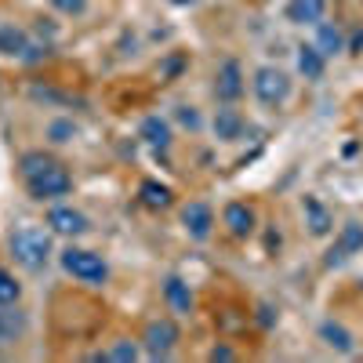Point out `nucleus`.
Returning a JSON list of instances; mask_svg holds the SVG:
<instances>
[{"label": "nucleus", "instance_id": "1", "mask_svg": "<svg viewBox=\"0 0 363 363\" xmlns=\"http://www.w3.org/2000/svg\"><path fill=\"white\" fill-rule=\"evenodd\" d=\"M18 178H22L26 193L33 196L37 203L62 200V196H69V189H73L69 167L58 160V157L44 153V149H29V153L18 157Z\"/></svg>", "mask_w": 363, "mask_h": 363}, {"label": "nucleus", "instance_id": "2", "mask_svg": "<svg viewBox=\"0 0 363 363\" xmlns=\"http://www.w3.org/2000/svg\"><path fill=\"white\" fill-rule=\"evenodd\" d=\"M51 236H55L51 229H40V225H22V229H15V233L8 236V251H11V258H15L22 269L40 272V269L51 262V255H55Z\"/></svg>", "mask_w": 363, "mask_h": 363}, {"label": "nucleus", "instance_id": "3", "mask_svg": "<svg viewBox=\"0 0 363 363\" xmlns=\"http://www.w3.org/2000/svg\"><path fill=\"white\" fill-rule=\"evenodd\" d=\"M58 265H62L66 277H73L77 284H87V287H106V280H109V262L87 247L69 244L66 251H58Z\"/></svg>", "mask_w": 363, "mask_h": 363}, {"label": "nucleus", "instance_id": "4", "mask_svg": "<svg viewBox=\"0 0 363 363\" xmlns=\"http://www.w3.org/2000/svg\"><path fill=\"white\" fill-rule=\"evenodd\" d=\"M251 91L265 109H280L291 99V77L280 66H258L251 77Z\"/></svg>", "mask_w": 363, "mask_h": 363}, {"label": "nucleus", "instance_id": "5", "mask_svg": "<svg viewBox=\"0 0 363 363\" xmlns=\"http://www.w3.org/2000/svg\"><path fill=\"white\" fill-rule=\"evenodd\" d=\"M182 342V330L171 316H160V320H149L145 330H142V352L149 359H167Z\"/></svg>", "mask_w": 363, "mask_h": 363}, {"label": "nucleus", "instance_id": "6", "mask_svg": "<svg viewBox=\"0 0 363 363\" xmlns=\"http://www.w3.org/2000/svg\"><path fill=\"white\" fill-rule=\"evenodd\" d=\"M363 251V225L359 222H345L342 229H338V236H335V244L327 247V255H323V265L327 269H338V265H345L352 255H359Z\"/></svg>", "mask_w": 363, "mask_h": 363}, {"label": "nucleus", "instance_id": "7", "mask_svg": "<svg viewBox=\"0 0 363 363\" xmlns=\"http://www.w3.org/2000/svg\"><path fill=\"white\" fill-rule=\"evenodd\" d=\"M244 91H247L244 66H240L236 58H225V62L218 66V73H215V95H218V102L233 106V102L244 99Z\"/></svg>", "mask_w": 363, "mask_h": 363}, {"label": "nucleus", "instance_id": "8", "mask_svg": "<svg viewBox=\"0 0 363 363\" xmlns=\"http://www.w3.org/2000/svg\"><path fill=\"white\" fill-rule=\"evenodd\" d=\"M222 225L233 240H247L258 229V215H255V207L247 200H229L222 207Z\"/></svg>", "mask_w": 363, "mask_h": 363}, {"label": "nucleus", "instance_id": "9", "mask_svg": "<svg viewBox=\"0 0 363 363\" xmlns=\"http://www.w3.org/2000/svg\"><path fill=\"white\" fill-rule=\"evenodd\" d=\"M44 225H48L55 236H66V240H77V236L91 233L87 215H84V211H77V207H51L48 218H44Z\"/></svg>", "mask_w": 363, "mask_h": 363}, {"label": "nucleus", "instance_id": "10", "mask_svg": "<svg viewBox=\"0 0 363 363\" xmlns=\"http://www.w3.org/2000/svg\"><path fill=\"white\" fill-rule=\"evenodd\" d=\"M182 229H186L193 240H203L215 233V211H211V203H203V200H189L186 207H182Z\"/></svg>", "mask_w": 363, "mask_h": 363}, {"label": "nucleus", "instance_id": "11", "mask_svg": "<svg viewBox=\"0 0 363 363\" xmlns=\"http://www.w3.org/2000/svg\"><path fill=\"white\" fill-rule=\"evenodd\" d=\"M301 218H306V229H309V236H316V240H323V236H330L335 233V215H330V207L320 200V196H301Z\"/></svg>", "mask_w": 363, "mask_h": 363}, {"label": "nucleus", "instance_id": "12", "mask_svg": "<svg viewBox=\"0 0 363 363\" xmlns=\"http://www.w3.org/2000/svg\"><path fill=\"white\" fill-rule=\"evenodd\" d=\"M138 138L153 149V153H167V149L174 145V128H171V120L153 113V116H145L138 124Z\"/></svg>", "mask_w": 363, "mask_h": 363}, {"label": "nucleus", "instance_id": "13", "mask_svg": "<svg viewBox=\"0 0 363 363\" xmlns=\"http://www.w3.org/2000/svg\"><path fill=\"white\" fill-rule=\"evenodd\" d=\"M211 131H215L218 142H240V138H244V131H247V120H244V113H240V109L222 106L215 113V120H211Z\"/></svg>", "mask_w": 363, "mask_h": 363}, {"label": "nucleus", "instance_id": "14", "mask_svg": "<svg viewBox=\"0 0 363 363\" xmlns=\"http://www.w3.org/2000/svg\"><path fill=\"white\" fill-rule=\"evenodd\" d=\"M164 301H167V309L174 316H193V306H196V298H193V287L182 280V277H171L164 280Z\"/></svg>", "mask_w": 363, "mask_h": 363}, {"label": "nucleus", "instance_id": "15", "mask_svg": "<svg viewBox=\"0 0 363 363\" xmlns=\"http://www.w3.org/2000/svg\"><path fill=\"white\" fill-rule=\"evenodd\" d=\"M138 203H142L145 211H171V207H174V189L164 186L160 178H142Z\"/></svg>", "mask_w": 363, "mask_h": 363}, {"label": "nucleus", "instance_id": "16", "mask_svg": "<svg viewBox=\"0 0 363 363\" xmlns=\"http://www.w3.org/2000/svg\"><path fill=\"white\" fill-rule=\"evenodd\" d=\"M284 15L291 26H316L327 15V0H287Z\"/></svg>", "mask_w": 363, "mask_h": 363}, {"label": "nucleus", "instance_id": "17", "mask_svg": "<svg viewBox=\"0 0 363 363\" xmlns=\"http://www.w3.org/2000/svg\"><path fill=\"white\" fill-rule=\"evenodd\" d=\"M26 327H29L26 313H22L18 306H4V301H0V345H15V342H22Z\"/></svg>", "mask_w": 363, "mask_h": 363}, {"label": "nucleus", "instance_id": "18", "mask_svg": "<svg viewBox=\"0 0 363 363\" xmlns=\"http://www.w3.org/2000/svg\"><path fill=\"white\" fill-rule=\"evenodd\" d=\"M294 66H298V73L306 77V80H323V73H327V55H323L316 44H301V48L294 51Z\"/></svg>", "mask_w": 363, "mask_h": 363}, {"label": "nucleus", "instance_id": "19", "mask_svg": "<svg viewBox=\"0 0 363 363\" xmlns=\"http://www.w3.org/2000/svg\"><path fill=\"white\" fill-rule=\"evenodd\" d=\"M320 342H323L327 349L342 352V356H349V352L356 349L352 330H349L345 323H338V320H323V323H320Z\"/></svg>", "mask_w": 363, "mask_h": 363}, {"label": "nucleus", "instance_id": "20", "mask_svg": "<svg viewBox=\"0 0 363 363\" xmlns=\"http://www.w3.org/2000/svg\"><path fill=\"white\" fill-rule=\"evenodd\" d=\"M29 44H33V40H29V33L22 26H15V22L0 26V55H4V58H18V62H22V55L29 51Z\"/></svg>", "mask_w": 363, "mask_h": 363}, {"label": "nucleus", "instance_id": "21", "mask_svg": "<svg viewBox=\"0 0 363 363\" xmlns=\"http://www.w3.org/2000/svg\"><path fill=\"white\" fill-rule=\"evenodd\" d=\"M316 48L327 55V58H335L345 51V29L338 22H316Z\"/></svg>", "mask_w": 363, "mask_h": 363}, {"label": "nucleus", "instance_id": "22", "mask_svg": "<svg viewBox=\"0 0 363 363\" xmlns=\"http://www.w3.org/2000/svg\"><path fill=\"white\" fill-rule=\"evenodd\" d=\"M44 135H48L51 145H69V142L80 135V128L73 124L69 116H55V120H48V131H44Z\"/></svg>", "mask_w": 363, "mask_h": 363}, {"label": "nucleus", "instance_id": "23", "mask_svg": "<svg viewBox=\"0 0 363 363\" xmlns=\"http://www.w3.org/2000/svg\"><path fill=\"white\" fill-rule=\"evenodd\" d=\"M106 352V363H135L142 356V342H131V338H116Z\"/></svg>", "mask_w": 363, "mask_h": 363}, {"label": "nucleus", "instance_id": "24", "mask_svg": "<svg viewBox=\"0 0 363 363\" xmlns=\"http://www.w3.org/2000/svg\"><path fill=\"white\" fill-rule=\"evenodd\" d=\"M186 66H189V58L182 55V51H167V55L160 58V66H157V77H160V84H171V80H178L182 73H186Z\"/></svg>", "mask_w": 363, "mask_h": 363}, {"label": "nucleus", "instance_id": "25", "mask_svg": "<svg viewBox=\"0 0 363 363\" xmlns=\"http://www.w3.org/2000/svg\"><path fill=\"white\" fill-rule=\"evenodd\" d=\"M247 313H240V309H222V313H215V323H218V330L222 335H240V330H247Z\"/></svg>", "mask_w": 363, "mask_h": 363}, {"label": "nucleus", "instance_id": "26", "mask_svg": "<svg viewBox=\"0 0 363 363\" xmlns=\"http://www.w3.org/2000/svg\"><path fill=\"white\" fill-rule=\"evenodd\" d=\"M0 301L4 306H18L22 301V284L11 269H0Z\"/></svg>", "mask_w": 363, "mask_h": 363}, {"label": "nucleus", "instance_id": "27", "mask_svg": "<svg viewBox=\"0 0 363 363\" xmlns=\"http://www.w3.org/2000/svg\"><path fill=\"white\" fill-rule=\"evenodd\" d=\"M174 120H178V128H186V131H193V135L203 128V116H200L196 106H174Z\"/></svg>", "mask_w": 363, "mask_h": 363}, {"label": "nucleus", "instance_id": "28", "mask_svg": "<svg viewBox=\"0 0 363 363\" xmlns=\"http://www.w3.org/2000/svg\"><path fill=\"white\" fill-rule=\"evenodd\" d=\"M251 320H255V323H258L262 330H272V327H277V320H280V313L272 309L269 301H262V306H258V309L251 313Z\"/></svg>", "mask_w": 363, "mask_h": 363}, {"label": "nucleus", "instance_id": "29", "mask_svg": "<svg viewBox=\"0 0 363 363\" xmlns=\"http://www.w3.org/2000/svg\"><path fill=\"white\" fill-rule=\"evenodd\" d=\"M51 8L66 18H80L87 11V0H51Z\"/></svg>", "mask_w": 363, "mask_h": 363}, {"label": "nucleus", "instance_id": "30", "mask_svg": "<svg viewBox=\"0 0 363 363\" xmlns=\"http://www.w3.org/2000/svg\"><path fill=\"white\" fill-rule=\"evenodd\" d=\"M207 359H211V363H233V359H236V349L225 345V342H218V345H211Z\"/></svg>", "mask_w": 363, "mask_h": 363}, {"label": "nucleus", "instance_id": "31", "mask_svg": "<svg viewBox=\"0 0 363 363\" xmlns=\"http://www.w3.org/2000/svg\"><path fill=\"white\" fill-rule=\"evenodd\" d=\"M48 55H51V48H48V44H29V51L22 55V62H26V66H37V62H44Z\"/></svg>", "mask_w": 363, "mask_h": 363}, {"label": "nucleus", "instance_id": "32", "mask_svg": "<svg viewBox=\"0 0 363 363\" xmlns=\"http://www.w3.org/2000/svg\"><path fill=\"white\" fill-rule=\"evenodd\" d=\"M345 51H349V55H363V29H352V37H349Z\"/></svg>", "mask_w": 363, "mask_h": 363}, {"label": "nucleus", "instance_id": "33", "mask_svg": "<svg viewBox=\"0 0 363 363\" xmlns=\"http://www.w3.org/2000/svg\"><path fill=\"white\" fill-rule=\"evenodd\" d=\"M167 4H174V8H193L196 0H167Z\"/></svg>", "mask_w": 363, "mask_h": 363}, {"label": "nucleus", "instance_id": "34", "mask_svg": "<svg viewBox=\"0 0 363 363\" xmlns=\"http://www.w3.org/2000/svg\"><path fill=\"white\" fill-rule=\"evenodd\" d=\"M359 291H363V277H359Z\"/></svg>", "mask_w": 363, "mask_h": 363}]
</instances>
